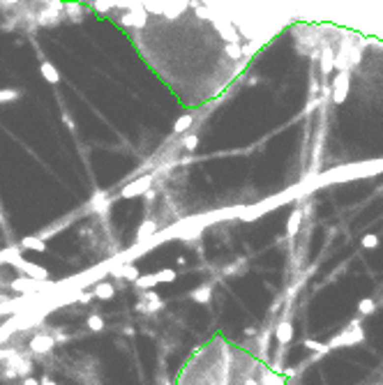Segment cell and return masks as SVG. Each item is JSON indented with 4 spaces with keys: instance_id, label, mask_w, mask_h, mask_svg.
<instances>
[{
    "instance_id": "obj_14",
    "label": "cell",
    "mask_w": 383,
    "mask_h": 385,
    "mask_svg": "<svg viewBox=\"0 0 383 385\" xmlns=\"http://www.w3.org/2000/svg\"><path fill=\"white\" fill-rule=\"evenodd\" d=\"M319 58H321V72H323V74H330L332 69H335V51H332V46L330 44H323Z\"/></svg>"
},
{
    "instance_id": "obj_4",
    "label": "cell",
    "mask_w": 383,
    "mask_h": 385,
    "mask_svg": "<svg viewBox=\"0 0 383 385\" xmlns=\"http://www.w3.org/2000/svg\"><path fill=\"white\" fill-rule=\"evenodd\" d=\"M152 182H155V175L152 173H146L141 178H136L134 182H127L125 187L120 189V194L118 198H134V196H143L148 189L152 187Z\"/></svg>"
},
{
    "instance_id": "obj_20",
    "label": "cell",
    "mask_w": 383,
    "mask_h": 385,
    "mask_svg": "<svg viewBox=\"0 0 383 385\" xmlns=\"http://www.w3.org/2000/svg\"><path fill=\"white\" fill-rule=\"evenodd\" d=\"M300 224H302V212L300 210H293L291 217H289V221H286V235H289V238H293V235L298 233Z\"/></svg>"
},
{
    "instance_id": "obj_5",
    "label": "cell",
    "mask_w": 383,
    "mask_h": 385,
    "mask_svg": "<svg viewBox=\"0 0 383 385\" xmlns=\"http://www.w3.org/2000/svg\"><path fill=\"white\" fill-rule=\"evenodd\" d=\"M349 83H351V74L349 72H339L332 81V102L335 104H344L349 97Z\"/></svg>"
},
{
    "instance_id": "obj_23",
    "label": "cell",
    "mask_w": 383,
    "mask_h": 385,
    "mask_svg": "<svg viewBox=\"0 0 383 385\" xmlns=\"http://www.w3.org/2000/svg\"><path fill=\"white\" fill-rule=\"evenodd\" d=\"M358 311H360L362 316H369V314H374V311H376V302L372 300V298H362V300L358 302Z\"/></svg>"
},
{
    "instance_id": "obj_24",
    "label": "cell",
    "mask_w": 383,
    "mask_h": 385,
    "mask_svg": "<svg viewBox=\"0 0 383 385\" xmlns=\"http://www.w3.org/2000/svg\"><path fill=\"white\" fill-rule=\"evenodd\" d=\"M302 346L309 348V351H314V353H328V351H330L328 344H323V341H314V339H305V341H302Z\"/></svg>"
},
{
    "instance_id": "obj_10",
    "label": "cell",
    "mask_w": 383,
    "mask_h": 385,
    "mask_svg": "<svg viewBox=\"0 0 383 385\" xmlns=\"http://www.w3.org/2000/svg\"><path fill=\"white\" fill-rule=\"evenodd\" d=\"M187 298L192 302H196V304H208L212 300V284H201V286L192 288L187 293Z\"/></svg>"
},
{
    "instance_id": "obj_9",
    "label": "cell",
    "mask_w": 383,
    "mask_h": 385,
    "mask_svg": "<svg viewBox=\"0 0 383 385\" xmlns=\"http://www.w3.org/2000/svg\"><path fill=\"white\" fill-rule=\"evenodd\" d=\"M189 7V0H162V14L166 19H178Z\"/></svg>"
},
{
    "instance_id": "obj_25",
    "label": "cell",
    "mask_w": 383,
    "mask_h": 385,
    "mask_svg": "<svg viewBox=\"0 0 383 385\" xmlns=\"http://www.w3.org/2000/svg\"><path fill=\"white\" fill-rule=\"evenodd\" d=\"M379 235L376 233H365L362 235V240H360V245L365 247V249H374V247H379Z\"/></svg>"
},
{
    "instance_id": "obj_21",
    "label": "cell",
    "mask_w": 383,
    "mask_h": 385,
    "mask_svg": "<svg viewBox=\"0 0 383 385\" xmlns=\"http://www.w3.org/2000/svg\"><path fill=\"white\" fill-rule=\"evenodd\" d=\"M86 328L90 330V332H102L106 328V323H104V318L99 316V314H90V316L86 318Z\"/></svg>"
},
{
    "instance_id": "obj_26",
    "label": "cell",
    "mask_w": 383,
    "mask_h": 385,
    "mask_svg": "<svg viewBox=\"0 0 383 385\" xmlns=\"http://www.w3.org/2000/svg\"><path fill=\"white\" fill-rule=\"evenodd\" d=\"M226 53H229V58L238 60V58H242V46L238 44V42H233V44H226Z\"/></svg>"
},
{
    "instance_id": "obj_17",
    "label": "cell",
    "mask_w": 383,
    "mask_h": 385,
    "mask_svg": "<svg viewBox=\"0 0 383 385\" xmlns=\"http://www.w3.org/2000/svg\"><path fill=\"white\" fill-rule=\"evenodd\" d=\"M19 249H30V251H46V242L37 235H28V238H23L19 245H16Z\"/></svg>"
},
{
    "instance_id": "obj_6",
    "label": "cell",
    "mask_w": 383,
    "mask_h": 385,
    "mask_svg": "<svg viewBox=\"0 0 383 385\" xmlns=\"http://www.w3.org/2000/svg\"><path fill=\"white\" fill-rule=\"evenodd\" d=\"M120 23L125 26H134V28H143L148 23V12L143 9V5H134V7H127L125 14L120 16Z\"/></svg>"
},
{
    "instance_id": "obj_30",
    "label": "cell",
    "mask_w": 383,
    "mask_h": 385,
    "mask_svg": "<svg viewBox=\"0 0 383 385\" xmlns=\"http://www.w3.org/2000/svg\"><path fill=\"white\" fill-rule=\"evenodd\" d=\"M39 385H58V383H53V381H51V376H44V378H42V383H39Z\"/></svg>"
},
{
    "instance_id": "obj_12",
    "label": "cell",
    "mask_w": 383,
    "mask_h": 385,
    "mask_svg": "<svg viewBox=\"0 0 383 385\" xmlns=\"http://www.w3.org/2000/svg\"><path fill=\"white\" fill-rule=\"evenodd\" d=\"M111 275L116 277V279H125V281H134L141 272H139V268L136 265H132V263H122V265H118V268H113L111 270Z\"/></svg>"
},
{
    "instance_id": "obj_19",
    "label": "cell",
    "mask_w": 383,
    "mask_h": 385,
    "mask_svg": "<svg viewBox=\"0 0 383 385\" xmlns=\"http://www.w3.org/2000/svg\"><path fill=\"white\" fill-rule=\"evenodd\" d=\"M39 72H42V76H44L49 83H53V85L60 83V72L53 67L49 60H42V65H39Z\"/></svg>"
},
{
    "instance_id": "obj_13",
    "label": "cell",
    "mask_w": 383,
    "mask_h": 385,
    "mask_svg": "<svg viewBox=\"0 0 383 385\" xmlns=\"http://www.w3.org/2000/svg\"><path fill=\"white\" fill-rule=\"evenodd\" d=\"M275 337H277V341L282 344V346L291 344V339H293V323L289 321V318H284V321H279V323H277V328H275Z\"/></svg>"
},
{
    "instance_id": "obj_27",
    "label": "cell",
    "mask_w": 383,
    "mask_h": 385,
    "mask_svg": "<svg viewBox=\"0 0 383 385\" xmlns=\"http://www.w3.org/2000/svg\"><path fill=\"white\" fill-rule=\"evenodd\" d=\"M240 268H245L242 258H240V261H236L233 265H226V268H224L222 272H224V275H229V277H236V275H240Z\"/></svg>"
},
{
    "instance_id": "obj_22",
    "label": "cell",
    "mask_w": 383,
    "mask_h": 385,
    "mask_svg": "<svg viewBox=\"0 0 383 385\" xmlns=\"http://www.w3.org/2000/svg\"><path fill=\"white\" fill-rule=\"evenodd\" d=\"M90 7L95 12H109L111 7H120V0H95Z\"/></svg>"
},
{
    "instance_id": "obj_15",
    "label": "cell",
    "mask_w": 383,
    "mask_h": 385,
    "mask_svg": "<svg viewBox=\"0 0 383 385\" xmlns=\"http://www.w3.org/2000/svg\"><path fill=\"white\" fill-rule=\"evenodd\" d=\"M92 298H97V300H113L116 298V286H113L111 281H99L92 286Z\"/></svg>"
},
{
    "instance_id": "obj_1",
    "label": "cell",
    "mask_w": 383,
    "mask_h": 385,
    "mask_svg": "<svg viewBox=\"0 0 383 385\" xmlns=\"http://www.w3.org/2000/svg\"><path fill=\"white\" fill-rule=\"evenodd\" d=\"M53 348H56V339H53L51 330H37V332L30 337V341H28V353L35 355V358H46V355H51Z\"/></svg>"
},
{
    "instance_id": "obj_7",
    "label": "cell",
    "mask_w": 383,
    "mask_h": 385,
    "mask_svg": "<svg viewBox=\"0 0 383 385\" xmlns=\"http://www.w3.org/2000/svg\"><path fill=\"white\" fill-rule=\"evenodd\" d=\"M49 286V281H39V279H30V277H19V279L9 281V288L14 293H37L39 288Z\"/></svg>"
},
{
    "instance_id": "obj_28",
    "label": "cell",
    "mask_w": 383,
    "mask_h": 385,
    "mask_svg": "<svg viewBox=\"0 0 383 385\" xmlns=\"http://www.w3.org/2000/svg\"><path fill=\"white\" fill-rule=\"evenodd\" d=\"M21 95L19 90H0V104H5V102H12Z\"/></svg>"
},
{
    "instance_id": "obj_8",
    "label": "cell",
    "mask_w": 383,
    "mask_h": 385,
    "mask_svg": "<svg viewBox=\"0 0 383 385\" xmlns=\"http://www.w3.org/2000/svg\"><path fill=\"white\" fill-rule=\"evenodd\" d=\"M199 127V113L196 111H189V113L180 115L176 125H173V136H180V134H187L192 129Z\"/></svg>"
},
{
    "instance_id": "obj_3",
    "label": "cell",
    "mask_w": 383,
    "mask_h": 385,
    "mask_svg": "<svg viewBox=\"0 0 383 385\" xmlns=\"http://www.w3.org/2000/svg\"><path fill=\"white\" fill-rule=\"evenodd\" d=\"M136 293H139V302L134 304L136 311H141V314H155V311L164 309L166 302L155 291H136Z\"/></svg>"
},
{
    "instance_id": "obj_29",
    "label": "cell",
    "mask_w": 383,
    "mask_h": 385,
    "mask_svg": "<svg viewBox=\"0 0 383 385\" xmlns=\"http://www.w3.org/2000/svg\"><path fill=\"white\" fill-rule=\"evenodd\" d=\"M21 385H39V383L32 376H26V378H21Z\"/></svg>"
},
{
    "instance_id": "obj_11",
    "label": "cell",
    "mask_w": 383,
    "mask_h": 385,
    "mask_svg": "<svg viewBox=\"0 0 383 385\" xmlns=\"http://www.w3.org/2000/svg\"><path fill=\"white\" fill-rule=\"evenodd\" d=\"M111 196L106 194V192H97L95 196L90 198V210L95 212V215H102V217H106V210H109V205H111Z\"/></svg>"
},
{
    "instance_id": "obj_16",
    "label": "cell",
    "mask_w": 383,
    "mask_h": 385,
    "mask_svg": "<svg viewBox=\"0 0 383 385\" xmlns=\"http://www.w3.org/2000/svg\"><path fill=\"white\" fill-rule=\"evenodd\" d=\"M157 231H159V224L155 221V219H143L141 226L136 228V242L148 240V238H150V235H155Z\"/></svg>"
},
{
    "instance_id": "obj_2",
    "label": "cell",
    "mask_w": 383,
    "mask_h": 385,
    "mask_svg": "<svg viewBox=\"0 0 383 385\" xmlns=\"http://www.w3.org/2000/svg\"><path fill=\"white\" fill-rule=\"evenodd\" d=\"M362 341V330H360V323L358 321H351V323L346 325L342 334L335 337V339L328 341V348H339V346H351V344H358Z\"/></svg>"
},
{
    "instance_id": "obj_18",
    "label": "cell",
    "mask_w": 383,
    "mask_h": 385,
    "mask_svg": "<svg viewBox=\"0 0 383 385\" xmlns=\"http://www.w3.org/2000/svg\"><path fill=\"white\" fill-rule=\"evenodd\" d=\"M83 14H86V5L76 2V0H67L65 2V16H69L72 21H81Z\"/></svg>"
}]
</instances>
